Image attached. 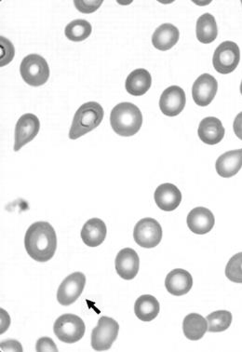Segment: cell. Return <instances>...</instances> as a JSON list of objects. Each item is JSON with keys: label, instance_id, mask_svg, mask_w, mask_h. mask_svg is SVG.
<instances>
[{"label": "cell", "instance_id": "cell-23", "mask_svg": "<svg viewBox=\"0 0 242 352\" xmlns=\"http://www.w3.org/2000/svg\"><path fill=\"white\" fill-rule=\"evenodd\" d=\"M208 330V322L204 316L198 314H190L186 316L183 322L184 335L189 340H201Z\"/></svg>", "mask_w": 242, "mask_h": 352}, {"label": "cell", "instance_id": "cell-4", "mask_svg": "<svg viewBox=\"0 0 242 352\" xmlns=\"http://www.w3.org/2000/svg\"><path fill=\"white\" fill-rule=\"evenodd\" d=\"M20 73L28 85L39 87L44 85L49 80V65L41 55L29 54L21 63Z\"/></svg>", "mask_w": 242, "mask_h": 352}, {"label": "cell", "instance_id": "cell-2", "mask_svg": "<svg viewBox=\"0 0 242 352\" xmlns=\"http://www.w3.org/2000/svg\"><path fill=\"white\" fill-rule=\"evenodd\" d=\"M110 124L117 135L130 138L140 131L143 125V115L135 104L120 102L112 109Z\"/></svg>", "mask_w": 242, "mask_h": 352}, {"label": "cell", "instance_id": "cell-27", "mask_svg": "<svg viewBox=\"0 0 242 352\" xmlns=\"http://www.w3.org/2000/svg\"><path fill=\"white\" fill-rule=\"evenodd\" d=\"M226 276L232 283H242V252L231 257L226 267Z\"/></svg>", "mask_w": 242, "mask_h": 352}, {"label": "cell", "instance_id": "cell-12", "mask_svg": "<svg viewBox=\"0 0 242 352\" xmlns=\"http://www.w3.org/2000/svg\"><path fill=\"white\" fill-rule=\"evenodd\" d=\"M218 91V82L210 74H202L195 80L192 87V97L199 107L209 106L214 99Z\"/></svg>", "mask_w": 242, "mask_h": 352}, {"label": "cell", "instance_id": "cell-7", "mask_svg": "<svg viewBox=\"0 0 242 352\" xmlns=\"http://www.w3.org/2000/svg\"><path fill=\"white\" fill-rule=\"evenodd\" d=\"M120 325L112 318H100L97 327L91 332V346L94 351H104L111 348L118 338Z\"/></svg>", "mask_w": 242, "mask_h": 352}, {"label": "cell", "instance_id": "cell-24", "mask_svg": "<svg viewBox=\"0 0 242 352\" xmlns=\"http://www.w3.org/2000/svg\"><path fill=\"white\" fill-rule=\"evenodd\" d=\"M196 35L198 41L202 44H210L217 39V23L210 13H204L197 21Z\"/></svg>", "mask_w": 242, "mask_h": 352}, {"label": "cell", "instance_id": "cell-32", "mask_svg": "<svg viewBox=\"0 0 242 352\" xmlns=\"http://www.w3.org/2000/svg\"><path fill=\"white\" fill-rule=\"evenodd\" d=\"M233 130L236 138L242 140V112L236 115L233 123Z\"/></svg>", "mask_w": 242, "mask_h": 352}, {"label": "cell", "instance_id": "cell-3", "mask_svg": "<svg viewBox=\"0 0 242 352\" xmlns=\"http://www.w3.org/2000/svg\"><path fill=\"white\" fill-rule=\"evenodd\" d=\"M104 109L97 102L83 104L74 116L69 131L71 140H76L98 127L104 119Z\"/></svg>", "mask_w": 242, "mask_h": 352}, {"label": "cell", "instance_id": "cell-28", "mask_svg": "<svg viewBox=\"0 0 242 352\" xmlns=\"http://www.w3.org/2000/svg\"><path fill=\"white\" fill-rule=\"evenodd\" d=\"M0 50H1L0 67H3L12 61L15 54V50L12 42L9 39L4 38V36L0 38Z\"/></svg>", "mask_w": 242, "mask_h": 352}, {"label": "cell", "instance_id": "cell-25", "mask_svg": "<svg viewBox=\"0 0 242 352\" xmlns=\"http://www.w3.org/2000/svg\"><path fill=\"white\" fill-rule=\"evenodd\" d=\"M91 31H93V28L88 21L78 19L68 23L65 28V34L69 41L80 42L88 38L91 36Z\"/></svg>", "mask_w": 242, "mask_h": 352}, {"label": "cell", "instance_id": "cell-1", "mask_svg": "<svg viewBox=\"0 0 242 352\" xmlns=\"http://www.w3.org/2000/svg\"><path fill=\"white\" fill-rule=\"evenodd\" d=\"M25 247L28 256L38 262H48L57 249V236L48 222L34 223L25 236Z\"/></svg>", "mask_w": 242, "mask_h": 352}, {"label": "cell", "instance_id": "cell-9", "mask_svg": "<svg viewBox=\"0 0 242 352\" xmlns=\"http://www.w3.org/2000/svg\"><path fill=\"white\" fill-rule=\"evenodd\" d=\"M86 276L81 272H74L63 280L58 288L57 300L62 306H70L80 298L85 288Z\"/></svg>", "mask_w": 242, "mask_h": 352}, {"label": "cell", "instance_id": "cell-10", "mask_svg": "<svg viewBox=\"0 0 242 352\" xmlns=\"http://www.w3.org/2000/svg\"><path fill=\"white\" fill-rule=\"evenodd\" d=\"M41 130V122L36 115L28 113L18 120L15 127L14 151H19L23 146L33 141Z\"/></svg>", "mask_w": 242, "mask_h": 352}, {"label": "cell", "instance_id": "cell-13", "mask_svg": "<svg viewBox=\"0 0 242 352\" xmlns=\"http://www.w3.org/2000/svg\"><path fill=\"white\" fill-rule=\"evenodd\" d=\"M116 270L125 280H131L138 274L140 258L133 249L124 248L118 252L115 261Z\"/></svg>", "mask_w": 242, "mask_h": 352}, {"label": "cell", "instance_id": "cell-17", "mask_svg": "<svg viewBox=\"0 0 242 352\" xmlns=\"http://www.w3.org/2000/svg\"><path fill=\"white\" fill-rule=\"evenodd\" d=\"M226 130L219 119L208 117L199 123L198 135L204 143L209 146L219 144L225 138Z\"/></svg>", "mask_w": 242, "mask_h": 352}, {"label": "cell", "instance_id": "cell-11", "mask_svg": "<svg viewBox=\"0 0 242 352\" xmlns=\"http://www.w3.org/2000/svg\"><path fill=\"white\" fill-rule=\"evenodd\" d=\"M186 93L181 87H168L160 100V109L168 117H176L185 109Z\"/></svg>", "mask_w": 242, "mask_h": 352}, {"label": "cell", "instance_id": "cell-15", "mask_svg": "<svg viewBox=\"0 0 242 352\" xmlns=\"http://www.w3.org/2000/svg\"><path fill=\"white\" fill-rule=\"evenodd\" d=\"M186 223L192 232L204 235L214 228L215 218L210 210L205 207H197L189 212Z\"/></svg>", "mask_w": 242, "mask_h": 352}, {"label": "cell", "instance_id": "cell-8", "mask_svg": "<svg viewBox=\"0 0 242 352\" xmlns=\"http://www.w3.org/2000/svg\"><path fill=\"white\" fill-rule=\"evenodd\" d=\"M133 239L143 248H154L162 240V226L154 218H143L134 227Z\"/></svg>", "mask_w": 242, "mask_h": 352}, {"label": "cell", "instance_id": "cell-16", "mask_svg": "<svg viewBox=\"0 0 242 352\" xmlns=\"http://www.w3.org/2000/svg\"><path fill=\"white\" fill-rule=\"evenodd\" d=\"M193 286V278L190 273L183 269H175L168 273L165 287L170 295L185 296Z\"/></svg>", "mask_w": 242, "mask_h": 352}, {"label": "cell", "instance_id": "cell-19", "mask_svg": "<svg viewBox=\"0 0 242 352\" xmlns=\"http://www.w3.org/2000/svg\"><path fill=\"white\" fill-rule=\"evenodd\" d=\"M107 234L105 223L99 218H91L84 224L80 236L87 246L97 247L104 243Z\"/></svg>", "mask_w": 242, "mask_h": 352}, {"label": "cell", "instance_id": "cell-22", "mask_svg": "<svg viewBox=\"0 0 242 352\" xmlns=\"http://www.w3.org/2000/svg\"><path fill=\"white\" fill-rule=\"evenodd\" d=\"M160 311L159 301L153 296H141L134 305V312H135L136 317L143 322H151L156 319Z\"/></svg>", "mask_w": 242, "mask_h": 352}, {"label": "cell", "instance_id": "cell-20", "mask_svg": "<svg viewBox=\"0 0 242 352\" xmlns=\"http://www.w3.org/2000/svg\"><path fill=\"white\" fill-rule=\"evenodd\" d=\"M179 38L180 32L176 26L172 23H163L152 36V44L159 51H169L177 44Z\"/></svg>", "mask_w": 242, "mask_h": 352}, {"label": "cell", "instance_id": "cell-5", "mask_svg": "<svg viewBox=\"0 0 242 352\" xmlns=\"http://www.w3.org/2000/svg\"><path fill=\"white\" fill-rule=\"evenodd\" d=\"M86 325L78 315L67 314L55 320L54 332L62 342L73 344L81 340L85 333Z\"/></svg>", "mask_w": 242, "mask_h": 352}, {"label": "cell", "instance_id": "cell-6", "mask_svg": "<svg viewBox=\"0 0 242 352\" xmlns=\"http://www.w3.org/2000/svg\"><path fill=\"white\" fill-rule=\"evenodd\" d=\"M241 61V50L233 41H223L215 50L212 65L218 73L230 74L238 67Z\"/></svg>", "mask_w": 242, "mask_h": 352}, {"label": "cell", "instance_id": "cell-18", "mask_svg": "<svg viewBox=\"0 0 242 352\" xmlns=\"http://www.w3.org/2000/svg\"><path fill=\"white\" fill-rule=\"evenodd\" d=\"M242 168V148L230 151L221 155L215 164L218 175L223 178L235 176Z\"/></svg>", "mask_w": 242, "mask_h": 352}, {"label": "cell", "instance_id": "cell-31", "mask_svg": "<svg viewBox=\"0 0 242 352\" xmlns=\"http://www.w3.org/2000/svg\"><path fill=\"white\" fill-rule=\"evenodd\" d=\"M2 351H23L22 345L16 340H7L1 343Z\"/></svg>", "mask_w": 242, "mask_h": 352}, {"label": "cell", "instance_id": "cell-33", "mask_svg": "<svg viewBox=\"0 0 242 352\" xmlns=\"http://www.w3.org/2000/svg\"><path fill=\"white\" fill-rule=\"evenodd\" d=\"M241 96H242V80H241Z\"/></svg>", "mask_w": 242, "mask_h": 352}, {"label": "cell", "instance_id": "cell-26", "mask_svg": "<svg viewBox=\"0 0 242 352\" xmlns=\"http://www.w3.org/2000/svg\"><path fill=\"white\" fill-rule=\"evenodd\" d=\"M232 314L228 311H217L208 315V331L210 333H221L228 330L232 322Z\"/></svg>", "mask_w": 242, "mask_h": 352}, {"label": "cell", "instance_id": "cell-14", "mask_svg": "<svg viewBox=\"0 0 242 352\" xmlns=\"http://www.w3.org/2000/svg\"><path fill=\"white\" fill-rule=\"evenodd\" d=\"M155 202L160 210L173 212L178 208L182 201V193L173 184L166 183L157 186L154 194Z\"/></svg>", "mask_w": 242, "mask_h": 352}, {"label": "cell", "instance_id": "cell-29", "mask_svg": "<svg viewBox=\"0 0 242 352\" xmlns=\"http://www.w3.org/2000/svg\"><path fill=\"white\" fill-rule=\"evenodd\" d=\"M78 12L82 13H94L101 7L102 0H75L74 1Z\"/></svg>", "mask_w": 242, "mask_h": 352}, {"label": "cell", "instance_id": "cell-30", "mask_svg": "<svg viewBox=\"0 0 242 352\" xmlns=\"http://www.w3.org/2000/svg\"><path fill=\"white\" fill-rule=\"evenodd\" d=\"M36 349L38 352L58 351L56 344L48 336L39 338L38 342H36Z\"/></svg>", "mask_w": 242, "mask_h": 352}, {"label": "cell", "instance_id": "cell-21", "mask_svg": "<svg viewBox=\"0 0 242 352\" xmlns=\"http://www.w3.org/2000/svg\"><path fill=\"white\" fill-rule=\"evenodd\" d=\"M151 75L144 68H138L131 72L125 82L126 91L133 96H144L151 88Z\"/></svg>", "mask_w": 242, "mask_h": 352}]
</instances>
